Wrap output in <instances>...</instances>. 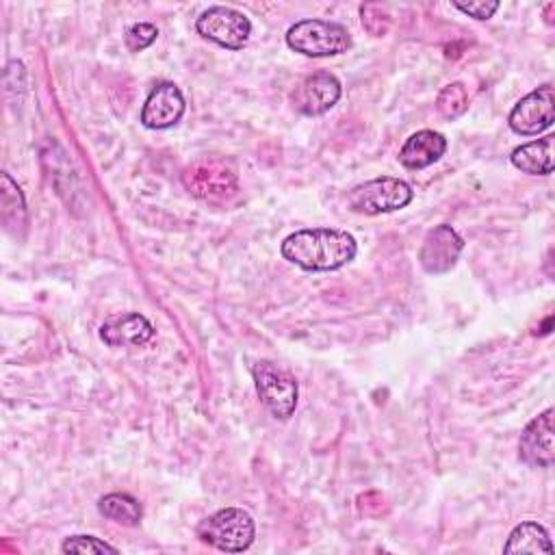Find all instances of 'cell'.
Instances as JSON below:
<instances>
[{"label": "cell", "mask_w": 555, "mask_h": 555, "mask_svg": "<svg viewBox=\"0 0 555 555\" xmlns=\"http://www.w3.org/2000/svg\"><path fill=\"white\" fill-rule=\"evenodd\" d=\"M362 26L375 35V37H382L388 33V26H390V17L386 13V9L382 4H375V2H369L362 7Z\"/></svg>", "instance_id": "20"}, {"label": "cell", "mask_w": 555, "mask_h": 555, "mask_svg": "<svg viewBox=\"0 0 555 555\" xmlns=\"http://www.w3.org/2000/svg\"><path fill=\"white\" fill-rule=\"evenodd\" d=\"M63 553H117L115 546L93 535H72L61 546Z\"/></svg>", "instance_id": "21"}, {"label": "cell", "mask_w": 555, "mask_h": 555, "mask_svg": "<svg viewBox=\"0 0 555 555\" xmlns=\"http://www.w3.org/2000/svg\"><path fill=\"white\" fill-rule=\"evenodd\" d=\"M555 119V95L553 87L544 85L525 98L518 100V104L509 113V128L516 134H538L546 130Z\"/></svg>", "instance_id": "8"}, {"label": "cell", "mask_w": 555, "mask_h": 555, "mask_svg": "<svg viewBox=\"0 0 555 555\" xmlns=\"http://www.w3.org/2000/svg\"><path fill=\"white\" fill-rule=\"evenodd\" d=\"M356 238L332 228L293 232L282 241V256L306 271H334L356 256Z\"/></svg>", "instance_id": "1"}, {"label": "cell", "mask_w": 555, "mask_h": 555, "mask_svg": "<svg viewBox=\"0 0 555 555\" xmlns=\"http://www.w3.org/2000/svg\"><path fill=\"white\" fill-rule=\"evenodd\" d=\"M184 115V98L182 91L173 82H158L141 111V121L145 128L163 130L180 121Z\"/></svg>", "instance_id": "12"}, {"label": "cell", "mask_w": 555, "mask_h": 555, "mask_svg": "<svg viewBox=\"0 0 555 555\" xmlns=\"http://www.w3.org/2000/svg\"><path fill=\"white\" fill-rule=\"evenodd\" d=\"M349 208L362 215H379L392 212L412 202V189L408 182L399 178H375L364 184H358L349 197Z\"/></svg>", "instance_id": "5"}, {"label": "cell", "mask_w": 555, "mask_h": 555, "mask_svg": "<svg viewBox=\"0 0 555 555\" xmlns=\"http://www.w3.org/2000/svg\"><path fill=\"white\" fill-rule=\"evenodd\" d=\"M340 98V82L330 72H314L301 80L293 93L295 108L304 115H323Z\"/></svg>", "instance_id": "10"}, {"label": "cell", "mask_w": 555, "mask_h": 555, "mask_svg": "<svg viewBox=\"0 0 555 555\" xmlns=\"http://www.w3.org/2000/svg\"><path fill=\"white\" fill-rule=\"evenodd\" d=\"M436 108L444 119H455L468 108V93L462 82H451L447 85L438 98H436Z\"/></svg>", "instance_id": "19"}, {"label": "cell", "mask_w": 555, "mask_h": 555, "mask_svg": "<svg viewBox=\"0 0 555 555\" xmlns=\"http://www.w3.org/2000/svg\"><path fill=\"white\" fill-rule=\"evenodd\" d=\"M98 509L102 516H106L119 525H126V527L139 525V520L143 516L139 501L124 492H113V494L102 496L98 503Z\"/></svg>", "instance_id": "18"}, {"label": "cell", "mask_w": 555, "mask_h": 555, "mask_svg": "<svg viewBox=\"0 0 555 555\" xmlns=\"http://www.w3.org/2000/svg\"><path fill=\"white\" fill-rule=\"evenodd\" d=\"M254 384L264 408L280 421H286L297 405L295 377L273 362H258L254 366Z\"/></svg>", "instance_id": "6"}, {"label": "cell", "mask_w": 555, "mask_h": 555, "mask_svg": "<svg viewBox=\"0 0 555 555\" xmlns=\"http://www.w3.org/2000/svg\"><path fill=\"white\" fill-rule=\"evenodd\" d=\"M455 9H460L462 13L475 17V20H490L494 15V11L499 9L496 0H479V2H453Z\"/></svg>", "instance_id": "23"}, {"label": "cell", "mask_w": 555, "mask_h": 555, "mask_svg": "<svg viewBox=\"0 0 555 555\" xmlns=\"http://www.w3.org/2000/svg\"><path fill=\"white\" fill-rule=\"evenodd\" d=\"M182 184L191 195L210 204H228L238 193L234 169L221 158H202L182 173Z\"/></svg>", "instance_id": "2"}, {"label": "cell", "mask_w": 555, "mask_h": 555, "mask_svg": "<svg viewBox=\"0 0 555 555\" xmlns=\"http://www.w3.org/2000/svg\"><path fill=\"white\" fill-rule=\"evenodd\" d=\"M291 50L306 56H336L351 48V37L345 26L325 20H301L286 33Z\"/></svg>", "instance_id": "3"}, {"label": "cell", "mask_w": 555, "mask_h": 555, "mask_svg": "<svg viewBox=\"0 0 555 555\" xmlns=\"http://www.w3.org/2000/svg\"><path fill=\"white\" fill-rule=\"evenodd\" d=\"M518 455L525 464L548 468L555 462L553 449V410H544L522 431L518 442Z\"/></svg>", "instance_id": "11"}, {"label": "cell", "mask_w": 555, "mask_h": 555, "mask_svg": "<svg viewBox=\"0 0 555 555\" xmlns=\"http://www.w3.org/2000/svg\"><path fill=\"white\" fill-rule=\"evenodd\" d=\"M197 33L228 50H241L251 33L249 20L230 7H210L197 17Z\"/></svg>", "instance_id": "7"}, {"label": "cell", "mask_w": 555, "mask_h": 555, "mask_svg": "<svg viewBox=\"0 0 555 555\" xmlns=\"http://www.w3.org/2000/svg\"><path fill=\"white\" fill-rule=\"evenodd\" d=\"M0 212L4 228L11 234H22L26 230L28 217H26V202L22 195V189L11 180L9 173L0 176Z\"/></svg>", "instance_id": "16"}, {"label": "cell", "mask_w": 555, "mask_h": 555, "mask_svg": "<svg viewBox=\"0 0 555 555\" xmlns=\"http://www.w3.org/2000/svg\"><path fill=\"white\" fill-rule=\"evenodd\" d=\"M512 165L522 173L546 176L553 171V137H544L516 147L509 156Z\"/></svg>", "instance_id": "15"}, {"label": "cell", "mask_w": 555, "mask_h": 555, "mask_svg": "<svg viewBox=\"0 0 555 555\" xmlns=\"http://www.w3.org/2000/svg\"><path fill=\"white\" fill-rule=\"evenodd\" d=\"M156 37H158V30H156L154 24H150V22L132 24V26L126 30V48H128L130 52H139V50L152 46Z\"/></svg>", "instance_id": "22"}, {"label": "cell", "mask_w": 555, "mask_h": 555, "mask_svg": "<svg viewBox=\"0 0 555 555\" xmlns=\"http://www.w3.org/2000/svg\"><path fill=\"white\" fill-rule=\"evenodd\" d=\"M254 520L251 516L241 507H225L217 514L202 520L197 527V535L202 542L228 551V553H241L254 542Z\"/></svg>", "instance_id": "4"}, {"label": "cell", "mask_w": 555, "mask_h": 555, "mask_svg": "<svg viewBox=\"0 0 555 555\" xmlns=\"http://www.w3.org/2000/svg\"><path fill=\"white\" fill-rule=\"evenodd\" d=\"M503 553H553L546 529L538 522H520L507 538Z\"/></svg>", "instance_id": "17"}, {"label": "cell", "mask_w": 555, "mask_h": 555, "mask_svg": "<svg viewBox=\"0 0 555 555\" xmlns=\"http://www.w3.org/2000/svg\"><path fill=\"white\" fill-rule=\"evenodd\" d=\"M358 507L362 514L366 516H379L386 507V501L379 492H366L362 496H358Z\"/></svg>", "instance_id": "24"}, {"label": "cell", "mask_w": 555, "mask_h": 555, "mask_svg": "<svg viewBox=\"0 0 555 555\" xmlns=\"http://www.w3.org/2000/svg\"><path fill=\"white\" fill-rule=\"evenodd\" d=\"M462 247V236L451 225L440 223L429 230L423 241V247L418 251L421 267L427 273H447L457 262Z\"/></svg>", "instance_id": "9"}, {"label": "cell", "mask_w": 555, "mask_h": 555, "mask_svg": "<svg viewBox=\"0 0 555 555\" xmlns=\"http://www.w3.org/2000/svg\"><path fill=\"white\" fill-rule=\"evenodd\" d=\"M447 150V139L436 130H418L403 143L399 160L408 169H423L436 163Z\"/></svg>", "instance_id": "14"}, {"label": "cell", "mask_w": 555, "mask_h": 555, "mask_svg": "<svg viewBox=\"0 0 555 555\" xmlns=\"http://www.w3.org/2000/svg\"><path fill=\"white\" fill-rule=\"evenodd\" d=\"M100 336L108 347H139L154 336V327L143 314L126 312L108 317L100 327Z\"/></svg>", "instance_id": "13"}]
</instances>
